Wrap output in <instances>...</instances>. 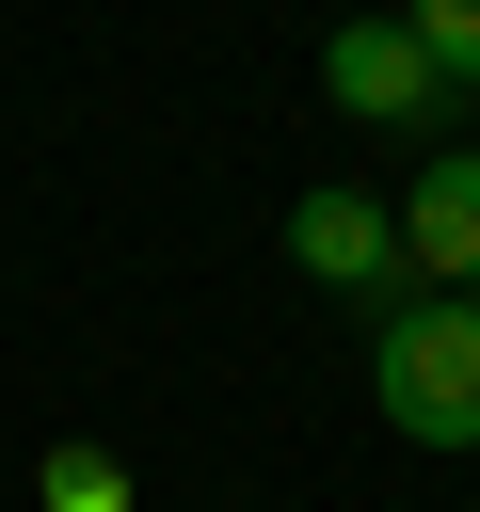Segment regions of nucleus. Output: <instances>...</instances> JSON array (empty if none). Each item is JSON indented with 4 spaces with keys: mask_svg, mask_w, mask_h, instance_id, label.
Wrapping results in <instances>:
<instances>
[{
    "mask_svg": "<svg viewBox=\"0 0 480 512\" xmlns=\"http://www.w3.org/2000/svg\"><path fill=\"white\" fill-rule=\"evenodd\" d=\"M368 400H384L400 448H480V304H448V288L384 304L368 320Z\"/></svg>",
    "mask_w": 480,
    "mask_h": 512,
    "instance_id": "1",
    "label": "nucleus"
},
{
    "mask_svg": "<svg viewBox=\"0 0 480 512\" xmlns=\"http://www.w3.org/2000/svg\"><path fill=\"white\" fill-rule=\"evenodd\" d=\"M320 96H336L352 128H448V112H464V96L432 80V48H416L400 16H352V32L320 48Z\"/></svg>",
    "mask_w": 480,
    "mask_h": 512,
    "instance_id": "2",
    "label": "nucleus"
},
{
    "mask_svg": "<svg viewBox=\"0 0 480 512\" xmlns=\"http://www.w3.org/2000/svg\"><path fill=\"white\" fill-rule=\"evenodd\" d=\"M400 272H432L448 304H480V144H432L400 192Z\"/></svg>",
    "mask_w": 480,
    "mask_h": 512,
    "instance_id": "3",
    "label": "nucleus"
},
{
    "mask_svg": "<svg viewBox=\"0 0 480 512\" xmlns=\"http://www.w3.org/2000/svg\"><path fill=\"white\" fill-rule=\"evenodd\" d=\"M288 256H304L320 288L384 304V272H400V208H384V192H352V176H320V192L288 208Z\"/></svg>",
    "mask_w": 480,
    "mask_h": 512,
    "instance_id": "4",
    "label": "nucleus"
},
{
    "mask_svg": "<svg viewBox=\"0 0 480 512\" xmlns=\"http://www.w3.org/2000/svg\"><path fill=\"white\" fill-rule=\"evenodd\" d=\"M32 512H128V464H112L96 432H64V448L32 464Z\"/></svg>",
    "mask_w": 480,
    "mask_h": 512,
    "instance_id": "5",
    "label": "nucleus"
},
{
    "mask_svg": "<svg viewBox=\"0 0 480 512\" xmlns=\"http://www.w3.org/2000/svg\"><path fill=\"white\" fill-rule=\"evenodd\" d=\"M400 32L432 48V80H448V96H480V0H400Z\"/></svg>",
    "mask_w": 480,
    "mask_h": 512,
    "instance_id": "6",
    "label": "nucleus"
},
{
    "mask_svg": "<svg viewBox=\"0 0 480 512\" xmlns=\"http://www.w3.org/2000/svg\"><path fill=\"white\" fill-rule=\"evenodd\" d=\"M368 16H400V0H368Z\"/></svg>",
    "mask_w": 480,
    "mask_h": 512,
    "instance_id": "7",
    "label": "nucleus"
}]
</instances>
